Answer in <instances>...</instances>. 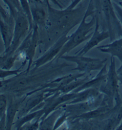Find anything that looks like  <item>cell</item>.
Here are the masks:
<instances>
[{
  "label": "cell",
  "mask_w": 122,
  "mask_h": 130,
  "mask_svg": "<svg viewBox=\"0 0 122 130\" xmlns=\"http://www.w3.org/2000/svg\"><path fill=\"white\" fill-rule=\"evenodd\" d=\"M45 3L48 11L45 29L50 37L58 36L60 38L64 34H68L74 26L79 24L83 18L81 16L85 14L79 9L57 10L51 7L50 3Z\"/></svg>",
  "instance_id": "1"
},
{
  "label": "cell",
  "mask_w": 122,
  "mask_h": 130,
  "mask_svg": "<svg viewBox=\"0 0 122 130\" xmlns=\"http://www.w3.org/2000/svg\"><path fill=\"white\" fill-rule=\"evenodd\" d=\"M95 6L94 0H90L88 7L86 10L82 21L78 27L73 33L69 36L68 40L64 44L57 59L65 54H67L84 41L88 40L92 34L89 33L93 30L96 23V16L95 14Z\"/></svg>",
  "instance_id": "2"
},
{
  "label": "cell",
  "mask_w": 122,
  "mask_h": 130,
  "mask_svg": "<svg viewBox=\"0 0 122 130\" xmlns=\"http://www.w3.org/2000/svg\"><path fill=\"white\" fill-rule=\"evenodd\" d=\"M118 82V75L116 69L115 58L111 56L106 77L98 90L104 94L108 103L112 106H114V101L115 103L122 102L119 94Z\"/></svg>",
  "instance_id": "3"
},
{
  "label": "cell",
  "mask_w": 122,
  "mask_h": 130,
  "mask_svg": "<svg viewBox=\"0 0 122 130\" xmlns=\"http://www.w3.org/2000/svg\"><path fill=\"white\" fill-rule=\"evenodd\" d=\"M39 27L34 25L32 29L29 30V32L20 45L15 53H19L21 58H24L22 64L24 66L28 63V66L26 71H29L33 64V58L34 57L39 41Z\"/></svg>",
  "instance_id": "4"
},
{
  "label": "cell",
  "mask_w": 122,
  "mask_h": 130,
  "mask_svg": "<svg viewBox=\"0 0 122 130\" xmlns=\"http://www.w3.org/2000/svg\"><path fill=\"white\" fill-rule=\"evenodd\" d=\"M30 29L29 20L23 11H20L14 18V27L11 44L7 50L5 51L4 55L13 56L26 37Z\"/></svg>",
  "instance_id": "5"
},
{
  "label": "cell",
  "mask_w": 122,
  "mask_h": 130,
  "mask_svg": "<svg viewBox=\"0 0 122 130\" xmlns=\"http://www.w3.org/2000/svg\"><path fill=\"white\" fill-rule=\"evenodd\" d=\"M101 10L110 34V41L122 36V25L117 16L111 0H101Z\"/></svg>",
  "instance_id": "6"
},
{
  "label": "cell",
  "mask_w": 122,
  "mask_h": 130,
  "mask_svg": "<svg viewBox=\"0 0 122 130\" xmlns=\"http://www.w3.org/2000/svg\"><path fill=\"white\" fill-rule=\"evenodd\" d=\"M69 62L76 63L77 66L72 69V71H78L81 73H85L89 74L92 71L101 70L104 66L107 59H101L100 58H93L86 57L84 56H69L64 55L60 58Z\"/></svg>",
  "instance_id": "7"
},
{
  "label": "cell",
  "mask_w": 122,
  "mask_h": 130,
  "mask_svg": "<svg viewBox=\"0 0 122 130\" xmlns=\"http://www.w3.org/2000/svg\"><path fill=\"white\" fill-rule=\"evenodd\" d=\"M14 19L9 11L0 4V33L4 42L5 51L8 49L12 40Z\"/></svg>",
  "instance_id": "8"
},
{
  "label": "cell",
  "mask_w": 122,
  "mask_h": 130,
  "mask_svg": "<svg viewBox=\"0 0 122 130\" xmlns=\"http://www.w3.org/2000/svg\"><path fill=\"white\" fill-rule=\"evenodd\" d=\"M69 37V36L67 34H64L58 40H57V41L49 47V49L47 50V51L42 56L33 62L32 66H34L33 69H35L44 66L50 62L52 60L55 59L64 44L68 40Z\"/></svg>",
  "instance_id": "9"
},
{
  "label": "cell",
  "mask_w": 122,
  "mask_h": 130,
  "mask_svg": "<svg viewBox=\"0 0 122 130\" xmlns=\"http://www.w3.org/2000/svg\"><path fill=\"white\" fill-rule=\"evenodd\" d=\"M100 24H99L98 16H96V23L94 28V31L91 37L85 46L75 53L76 55L83 56L94 47H96L102 41L110 38V34L108 31H100Z\"/></svg>",
  "instance_id": "10"
},
{
  "label": "cell",
  "mask_w": 122,
  "mask_h": 130,
  "mask_svg": "<svg viewBox=\"0 0 122 130\" xmlns=\"http://www.w3.org/2000/svg\"><path fill=\"white\" fill-rule=\"evenodd\" d=\"M29 3L33 24L38 27L45 28L48 19V11L46 3L45 2L38 3L33 1H29Z\"/></svg>",
  "instance_id": "11"
},
{
  "label": "cell",
  "mask_w": 122,
  "mask_h": 130,
  "mask_svg": "<svg viewBox=\"0 0 122 130\" xmlns=\"http://www.w3.org/2000/svg\"><path fill=\"white\" fill-rule=\"evenodd\" d=\"M24 99V96L20 98L14 97L10 95L8 97V105L7 108L6 116V127L5 129H11L14 125V119L16 114L19 110L20 107Z\"/></svg>",
  "instance_id": "12"
},
{
  "label": "cell",
  "mask_w": 122,
  "mask_h": 130,
  "mask_svg": "<svg viewBox=\"0 0 122 130\" xmlns=\"http://www.w3.org/2000/svg\"><path fill=\"white\" fill-rule=\"evenodd\" d=\"M97 49L103 53H109L112 57L117 58L122 62V36L111 41L109 44L98 46Z\"/></svg>",
  "instance_id": "13"
},
{
  "label": "cell",
  "mask_w": 122,
  "mask_h": 130,
  "mask_svg": "<svg viewBox=\"0 0 122 130\" xmlns=\"http://www.w3.org/2000/svg\"><path fill=\"white\" fill-rule=\"evenodd\" d=\"M107 73V64L105 63L103 68L100 70V73L95 76V77L94 78V79H90L89 80H88V81L84 83L83 85H82L79 87L73 90L72 92L75 93H77L80 91H83V90L89 89V88H97V87H98V86H99V88H100L101 83L103 82V81L104 80L105 77H106Z\"/></svg>",
  "instance_id": "14"
},
{
  "label": "cell",
  "mask_w": 122,
  "mask_h": 130,
  "mask_svg": "<svg viewBox=\"0 0 122 130\" xmlns=\"http://www.w3.org/2000/svg\"><path fill=\"white\" fill-rule=\"evenodd\" d=\"M8 105V98L4 94L0 93V129H5L6 116Z\"/></svg>",
  "instance_id": "15"
},
{
  "label": "cell",
  "mask_w": 122,
  "mask_h": 130,
  "mask_svg": "<svg viewBox=\"0 0 122 130\" xmlns=\"http://www.w3.org/2000/svg\"><path fill=\"white\" fill-rule=\"evenodd\" d=\"M3 1L8 7L9 11L14 19L19 12L23 11L19 0H3Z\"/></svg>",
  "instance_id": "16"
},
{
  "label": "cell",
  "mask_w": 122,
  "mask_h": 130,
  "mask_svg": "<svg viewBox=\"0 0 122 130\" xmlns=\"http://www.w3.org/2000/svg\"><path fill=\"white\" fill-rule=\"evenodd\" d=\"M24 67L21 66L17 70H5L3 68H0V79L4 80L6 77L11 76H16L19 74V73L22 72V68Z\"/></svg>",
  "instance_id": "17"
},
{
  "label": "cell",
  "mask_w": 122,
  "mask_h": 130,
  "mask_svg": "<svg viewBox=\"0 0 122 130\" xmlns=\"http://www.w3.org/2000/svg\"><path fill=\"white\" fill-rule=\"evenodd\" d=\"M113 4L118 19H119L120 23H121L122 25V7H121L117 3L114 2V1H113Z\"/></svg>",
  "instance_id": "18"
},
{
  "label": "cell",
  "mask_w": 122,
  "mask_h": 130,
  "mask_svg": "<svg viewBox=\"0 0 122 130\" xmlns=\"http://www.w3.org/2000/svg\"><path fill=\"white\" fill-rule=\"evenodd\" d=\"M82 1H83V0H74L73 2L71 3V4L69 5L67 7H66V9L68 10L75 9L77 5L79 4L80 2H82Z\"/></svg>",
  "instance_id": "19"
},
{
  "label": "cell",
  "mask_w": 122,
  "mask_h": 130,
  "mask_svg": "<svg viewBox=\"0 0 122 130\" xmlns=\"http://www.w3.org/2000/svg\"><path fill=\"white\" fill-rule=\"evenodd\" d=\"M44 2H51L52 3H53L54 5L55 6H58L60 9H63V6L61 4V3L59 2L58 0H44Z\"/></svg>",
  "instance_id": "20"
},
{
  "label": "cell",
  "mask_w": 122,
  "mask_h": 130,
  "mask_svg": "<svg viewBox=\"0 0 122 130\" xmlns=\"http://www.w3.org/2000/svg\"><path fill=\"white\" fill-rule=\"evenodd\" d=\"M6 59V56L5 55L0 56V68H2Z\"/></svg>",
  "instance_id": "21"
},
{
  "label": "cell",
  "mask_w": 122,
  "mask_h": 130,
  "mask_svg": "<svg viewBox=\"0 0 122 130\" xmlns=\"http://www.w3.org/2000/svg\"><path fill=\"white\" fill-rule=\"evenodd\" d=\"M117 73L118 76H122V62L120 67L117 70Z\"/></svg>",
  "instance_id": "22"
},
{
  "label": "cell",
  "mask_w": 122,
  "mask_h": 130,
  "mask_svg": "<svg viewBox=\"0 0 122 130\" xmlns=\"http://www.w3.org/2000/svg\"><path fill=\"white\" fill-rule=\"evenodd\" d=\"M114 2L117 3L118 5L122 7V0H116V1H114Z\"/></svg>",
  "instance_id": "23"
},
{
  "label": "cell",
  "mask_w": 122,
  "mask_h": 130,
  "mask_svg": "<svg viewBox=\"0 0 122 130\" xmlns=\"http://www.w3.org/2000/svg\"><path fill=\"white\" fill-rule=\"evenodd\" d=\"M29 1H33V2H35L38 3H44V1L42 0H28Z\"/></svg>",
  "instance_id": "24"
},
{
  "label": "cell",
  "mask_w": 122,
  "mask_h": 130,
  "mask_svg": "<svg viewBox=\"0 0 122 130\" xmlns=\"http://www.w3.org/2000/svg\"><path fill=\"white\" fill-rule=\"evenodd\" d=\"M118 80H119V82L122 85V76H118Z\"/></svg>",
  "instance_id": "25"
},
{
  "label": "cell",
  "mask_w": 122,
  "mask_h": 130,
  "mask_svg": "<svg viewBox=\"0 0 122 130\" xmlns=\"http://www.w3.org/2000/svg\"><path fill=\"white\" fill-rule=\"evenodd\" d=\"M70 1H71V2H73L74 0H70Z\"/></svg>",
  "instance_id": "26"
}]
</instances>
